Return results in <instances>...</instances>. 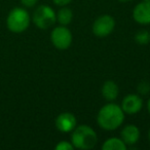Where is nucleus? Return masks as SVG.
<instances>
[{
	"mask_svg": "<svg viewBox=\"0 0 150 150\" xmlns=\"http://www.w3.org/2000/svg\"><path fill=\"white\" fill-rule=\"evenodd\" d=\"M125 113L120 105L114 102H107L99 109L97 113V123L99 127L106 132L118 129L125 122Z\"/></svg>",
	"mask_w": 150,
	"mask_h": 150,
	"instance_id": "obj_1",
	"label": "nucleus"
},
{
	"mask_svg": "<svg viewBox=\"0 0 150 150\" xmlns=\"http://www.w3.org/2000/svg\"><path fill=\"white\" fill-rule=\"evenodd\" d=\"M70 134V141L75 149L91 150L98 143L96 131L88 125H77Z\"/></svg>",
	"mask_w": 150,
	"mask_h": 150,
	"instance_id": "obj_2",
	"label": "nucleus"
},
{
	"mask_svg": "<svg viewBox=\"0 0 150 150\" xmlns=\"http://www.w3.org/2000/svg\"><path fill=\"white\" fill-rule=\"evenodd\" d=\"M31 22V16L27 8L23 6H17L9 11L5 23L9 31L20 34L25 32L30 27Z\"/></svg>",
	"mask_w": 150,
	"mask_h": 150,
	"instance_id": "obj_3",
	"label": "nucleus"
},
{
	"mask_svg": "<svg viewBox=\"0 0 150 150\" xmlns=\"http://www.w3.org/2000/svg\"><path fill=\"white\" fill-rule=\"evenodd\" d=\"M31 21L38 29L47 30L56 25L57 13L50 5L41 4L36 7V9L33 11Z\"/></svg>",
	"mask_w": 150,
	"mask_h": 150,
	"instance_id": "obj_4",
	"label": "nucleus"
},
{
	"mask_svg": "<svg viewBox=\"0 0 150 150\" xmlns=\"http://www.w3.org/2000/svg\"><path fill=\"white\" fill-rule=\"evenodd\" d=\"M50 39L52 44L59 50H66L73 42V34L67 26L58 25L52 28Z\"/></svg>",
	"mask_w": 150,
	"mask_h": 150,
	"instance_id": "obj_5",
	"label": "nucleus"
},
{
	"mask_svg": "<svg viewBox=\"0 0 150 150\" xmlns=\"http://www.w3.org/2000/svg\"><path fill=\"white\" fill-rule=\"evenodd\" d=\"M116 21L110 15H101L94 21L92 25V32L98 38H106L114 31Z\"/></svg>",
	"mask_w": 150,
	"mask_h": 150,
	"instance_id": "obj_6",
	"label": "nucleus"
},
{
	"mask_svg": "<svg viewBox=\"0 0 150 150\" xmlns=\"http://www.w3.org/2000/svg\"><path fill=\"white\" fill-rule=\"evenodd\" d=\"M77 118L72 112H61L57 115L54 119V127L60 133L68 134L71 133L75 127H77Z\"/></svg>",
	"mask_w": 150,
	"mask_h": 150,
	"instance_id": "obj_7",
	"label": "nucleus"
},
{
	"mask_svg": "<svg viewBox=\"0 0 150 150\" xmlns=\"http://www.w3.org/2000/svg\"><path fill=\"white\" fill-rule=\"evenodd\" d=\"M144 102L141 95L139 94H129L123 97L120 103V107L123 112L127 115H134L139 113L143 109Z\"/></svg>",
	"mask_w": 150,
	"mask_h": 150,
	"instance_id": "obj_8",
	"label": "nucleus"
},
{
	"mask_svg": "<svg viewBox=\"0 0 150 150\" xmlns=\"http://www.w3.org/2000/svg\"><path fill=\"white\" fill-rule=\"evenodd\" d=\"M132 17L139 25H150V1H141L137 3L132 11Z\"/></svg>",
	"mask_w": 150,
	"mask_h": 150,
	"instance_id": "obj_9",
	"label": "nucleus"
},
{
	"mask_svg": "<svg viewBox=\"0 0 150 150\" xmlns=\"http://www.w3.org/2000/svg\"><path fill=\"white\" fill-rule=\"evenodd\" d=\"M120 138L127 147L133 146L139 142L140 138H141V132L137 125H133V123H127V125H123V127L121 129Z\"/></svg>",
	"mask_w": 150,
	"mask_h": 150,
	"instance_id": "obj_10",
	"label": "nucleus"
},
{
	"mask_svg": "<svg viewBox=\"0 0 150 150\" xmlns=\"http://www.w3.org/2000/svg\"><path fill=\"white\" fill-rule=\"evenodd\" d=\"M101 95L107 102H114L119 95V88L117 83L111 79L104 81L101 88Z\"/></svg>",
	"mask_w": 150,
	"mask_h": 150,
	"instance_id": "obj_11",
	"label": "nucleus"
},
{
	"mask_svg": "<svg viewBox=\"0 0 150 150\" xmlns=\"http://www.w3.org/2000/svg\"><path fill=\"white\" fill-rule=\"evenodd\" d=\"M57 23L62 26H69L73 21V11L68 6H62L60 7L57 11Z\"/></svg>",
	"mask_w": 150,
	"mask_h": 150,
	"instance_id": "obj_12",
	"label": "nucleus"
},
{
	"mask_svg": "<svg viewBox=\"0 0 150 150\" xmlns=\"http://www.w3.org/2000/svg\"><path fill=\"white\" fill-rule=\"evenodd\" d=\"M101 148L103 150H125L127 146L120 137H110L103 142Z\"/></svg>",
	"mask_w": 150,
	"mask_h": 150,
	"instance_id": "obj_13",
	"label": "nucleus"
},
{
	"mask_svg": "<svg viewBox=\"0 0 150 150\" xmlns=\"http://www.w3.org/2000/svg\"><path fill=\"white\" fill-rule=\"evenodd\" d=\"M135 41L139 45H147L150 42V31L145 29L139 30L135 35Z\"/></svg>",
	"mask_w": 150,
	"mask_h": 150,
	"instance_id": "obj_14",
	"label": "nucleus"
},
{
	"mask_svg": "<svg viewBox=\"0 0 150 150\" xmlns=\"http://www.w3.org/2000/svg\"><path fill=\"white\" fill-rule=\"evenodd\" d=\"M138 94L141 95V96H146V95L149 94L150 92V82L147 80H143L141 81L137 86Z\"/></svg>",
	"mask_w": 150,
	"mask_h": 150,
	"instance_id": "obj_15",
	"label": "nucleus"
},
{
	"mask_svg": "<svg viewBox=\"0 0 150 150\" xmlns=\"http://www.w3.org/2000/svg\"><path fill=\"white\" fill-rule=\"evenodd\" d=\"M56 150H74V146L71 143V141H67V140H62V141L58 142L57 145L54 146Z\"/></svg>",
	"mask_w": 150,
	"mask_h": 150,
	"instance_id": "obj_16",
	"label": "nucleus"
},
{
	"mask_svg": "<svg viewBox=\"0 0 150 150\" xmlns=\"http://www.w3.org/2000/svg\"><path fill=\"white\" fill-rule=\"evenodd\" d=\"M22 6L25 8H32L37 4L38 0H20Z\"/></svg>",
	"mask_w": 150,
	"mask_h": 150,
	"instance_id": "obj_17",
	"label": "nucleus"
},
{
	"mask_svg": "<svg viewBox=\"0 0 150 150\" xmlns=\"http://www.w3.org/2000/svg\"><path fill=\"white\" fill-rule=\"evenodd\" d=\"M71 2H72V0H52V3L59 7L68 6Z\"/></svg>",
	"mask_w": 150,
	"mask_h": 150,
	"instance_id": "obj_18",
	"label": "nucleus"
},
{
	"mask_svg": "<svg viewBox=\"0 0 150 150\" xmlns=\"http://www.w3.org/2000/svg\"><path fill=\"white\" fill-rule=\"evenodd\" d=\"M146 108H147V111H148V113H149V115H150V98L148 99L147 103H146Z\"/></svg>",
	"mask_w": 150,
	"mask_h": 150,
	"instance_id": "obj_19",
	"label": "nucleus"
},
{
	"mask_svg": "<svg viewBox=\"0 0 150 150\" xmlns=\"http://www.w3.org/2000/svg\"><path fill=\"white\" fill-rule=\"evenodd\" d=\"M117 1L120 3H129V2H131V1H133V0H117Z\"/></svg>",
	"mask_w": 150,
	"mask_h": 150,
	"instance_id": "obj_20",
	"label": "nucleus"
},
{
	"mask_svg": "<svg viewBox=\"0 0 150 150\" xmlns=\"http://www.w3.org/2000/svg\"><path fill=\"white\" fill-rule=\"evenodd\" d=\"M147 138H148V141L150 142V127H149V129H148V133H147Z\"/></svg>",
	"mask_w": 150,
	"mask_h": 150,
	"instance_id": "obj_21",
	"label": "nucleus"
},
{
	"mask_svg": "<svg viewBox=\"0 0 150 150\" xmlns=\"http://www.w3.org/2000/svg\"><path fill=\"white\" fill-rule=\"evenodd\" d=\"M141 1H150V0H141Z\"/></svg>",
	"mask_w": 150,
	"mask_h": 150,
	"instance_id": "obj_22",
	"label": "nucleus"
}]
</instances>
